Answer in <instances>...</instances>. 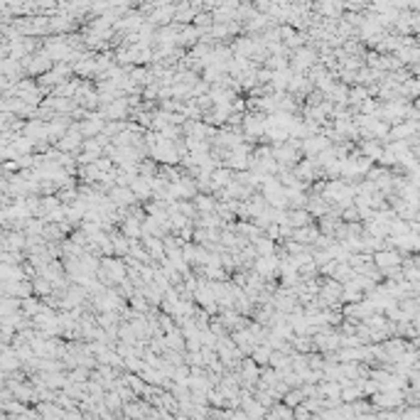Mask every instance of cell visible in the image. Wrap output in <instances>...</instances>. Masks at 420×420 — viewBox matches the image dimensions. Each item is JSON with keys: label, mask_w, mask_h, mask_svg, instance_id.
<instances>
[{"label": "cell", "mask_w": 420, "mask_h": 420, "mask_svg": "<svg viewBox=\"0 0 420 420\" xmlns=\"http://www.w3.org/2000/svg\"><path fill=\"white\" fill-rule=\"evenodd\" d=\"M330 148V140L327 138H322V135H307L305 140H302V152L307 155V157H317L322 150H327Z\"/></svg>", "instance_id": "cell-1"}, {"label": "cell", "mask_w": 420, "mask_h": 420, "mask_svg": "<svg viewBox=\"0 0 420 420\" xmlns=\"http://www.w3.org/2000/svg\"><path fill=\"white\" fill-rule=\"evenodd\" d=\"M312 224V214L307 207H300V209H290V226H307Z\"/></svg>", "instance_id": "cell-2"}, {"label": "cell", "mask_w": 420, "mask_h": 420, "mask_svg": "<svg viewBox=\"0 0 420 420\" xmlns=\"http://www.w3.org/2000/svg\"><path fill=\"white\" fill-rule=\"evenodd\" d=\"M273 352H275V349H273L270 344H261V347L253 349V359H256V364H270Z\"/></svg>", "instance_id": "cell-3"}, {"label": "cell", "mask_w": 420, "mask_h": 420, "mask_svg": "<svg viewBox=\"0 0 420 420\" xmlns=\"http://www.w3.org/2000/svg\"><path fill=\"white\" fill-rule=\"evenodd\" d=\"M283 401H285V406H290V408H298L300 403H305V391H302V389L288 391V393L283 396Z\"/></svg>", "instance_id": "cell-4"}, {"label": "cell", "mask_w": 420, "mask_h": 420, "mask_svg": "<svg viewBox=\"0 0 420 420\" xmlns=\"http://www.w3.org/2000/svg\"><path fill=\"white\" fill-rule=\"evenodd\" d=\"M253 246H256L258 256H273V253H275V243L270 241V236H268V239H258V241H253Z\"/></svg>", "instance_id": "cell-5"}, {"label": "cell", "mask_w": 420, "mask_h": 420, "mask_svg": "<svg viewBox=\"0 0 420 420\" xmlns=\"http://www.w3.org/2000/svg\"><path fill=\"white\" fill-rule=\"evenodd\" d=\"M42 310H44V305H42V302H37L34 298H25V300H22V312H25V315H30V317L39 315Z\"/></svg>", "instance_id": "cell-6"}]
</instances>
